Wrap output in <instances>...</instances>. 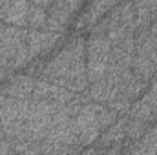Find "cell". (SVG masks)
Returning a JSON list of instances; mask_svg holds the SVG:
<instances>
[{
	"instance_id": "obj_1",
	"label": "cell",
	"mask_w": 157,
	"mask_h": 155,
	"mask_svg": "<svg viewBox=\"0 0 157 155\" xmlns=\"http://www.w3.org/2000/svg\"><path fill=\"white\" fill-rule=\"evenodd\" d=\"M39 78L59 84L73 93H84L90 86L86 71V40L75 35L44 66Z\"/></svg>"
},
{
	"instance_id": "obj_2",
	"label": "cell",
	"mask_w": 157,
	"mask_h": 155,
	"mask_svg": "<svg viewBox=\"0 0 157 155\" xmlns=\"http://www.w3.org/2000/svg\"><path fill=\"white\" fill-rule=\"evenodd\" d=\"M119 113L113 112L110 106L95 100H88L80 106L77 115L73 117V126L78 135V142L82 148L99 141L104 130H108L115 120ZM82 152V150H80Z\"/></svg>"
},
{
	"instance_id": "obj_3",
	"label": "cell",
	"mask_w": 157,
	"mask_h": 155,
	"mask_svg": "<svg viewBox=\"0 0 157 155\" xmlns=\"http://www.w3.org/2000/svg\"><path fill=\"white\" fill-rule=\"evenodd\" d=\"M28 29L6 24L0 29V66L17 71L20 68H26L33 59L28 51L26 42Z\"/></svg>"
},
{
	"instance_id": "obj_4",
	"label": "cell",
	"mask_w": 157,
	"mask_h": 155,
	"mask_svg": "<svg viewBox=\"0 0 157 155\" xmlns=\"http://www.w3.org/2000/svg\"><path fill=\"white\" fill-rule=\"evenodd\" d=\"M0 20L26 29H46L48 9L29 0H0Z\"/></svg>"
},
{
	"instance_id": "obj_5",
	"label": "cell",
	"mask_w": 157,
	"mask_h": 155,
	"mask_svg": "<svg viewBox=\"0 0 157 155\" xmlns=\"http://www.w3.org/2000/svg\"><path fill=\"white\" fill-rule=\"evenodd\" d=\"M112 64V44L102 35H93L86 39V71L90 84L106 77Z\"/></svg>"
},
{
	"instance_id": "obj_6",
	"label": "cell",
	"mask_w": 157,
	"mask_h": 155,
	"mask_svg": "<svg viewBox=\"0 0 157 155\" xmlns=\"http://www.w3.org/2000/svg\"><path fill=\"white\" fill-rule=\"evenodd\" d=\"M84 0H53L48 9V22L46 29L66 33L71 18L77 15V11L82 7Z\"/></svg>"
},
{
	"instance_id": "obj_7",
	"label": "cell",
	"mask_w": 157,
	"mask_h": 155,
	"mask_svg": "<svg viewBox=\"0 0 157 155\" xmlns=\"http://www.w3.org/2000/svg\"><path fill=\"white\" fill-rule=\"evenodd\" d=\"M64 39V33L59 31H49V29H28L26 42H28V51L31 59L35 60L37 57L51 51L60 40Z\"/></svg>"
},
{
	"instance_id": "obj_8",
	"label": "cell",
	"mask_w": 157,
	"mask_h": 155,
	"mask_svg": "<svg viewBox=\"0 0 157 155\" xmlns=\"http://www.w3.org/2000/svg\"><path fill=\"white\" fill-rule=\"evenodd\" d=\"M126 117L139 120L146 126H152L157 120V95L146 89L139 99H135L132 102Z\"/></svg>"
},
{
	"instance_id": "obj_9",
	"label": "cell",
	"mask_w": 157,
	"mask_h": 155,
	"mask_svg": "<svg viewBox=\"0 0 157 155\" xmlns=\"http://www.w3.org/2000/svg\"><path fill=\"white\" fill-rule=\"evenodd\" d=\"M119 4V0H91L90 6L84 9V13L78 17L77 20V29L78 31H88L101 20L104 18L115 6Z\"/></svg>"
},
{
	"instance_id": "obj_10",
	"label": "cell",
	"mask_w": 157,
	"mask_h": 155,
	"mask_svg": "<svg viewBox=\"0 0 157 155\" xmlns=\"http://www.w3.org/2000/svg\"><path fill=\"white\" fill-rule=\"evenodd\" d=\"M35 82H37V78L29 73L11 75L0 86V93L7 95V97H15V99H31Z\"/></svg>"
},
{
	"instance_id": "obj_11",
	"label": "cell",
	"mask_w": 157,
	"mask_h": 155,
	"mask_svg": "<svg viewBox=\"0 0 157 155\" xmlns=\"http://www.w3.org/2000/svg\"><path fill=\"white\" fill-rule=\"evenodd\" d=\"M135 31H144L157 22V0H133Z\"/></svg>"
},
{
	"instance_id": "obj_12",
	"label": "cell",
	"mask_w": 157,
	"mask_h": 155,
	"mask_svg": "<svg viewBox=\"0 0 157 155\" xmlns=\"http://www.w3.org/2000/svg\"><path fill=\"white\" fill-rule=\"evenodd\" d=\"M15 71H11V70H7V68H4V66H0V86L7 80V78L11 77Z\"/></svg>"
},
{
	"instance_id": "obj_13",
	"label": "cell",
	"mask_w": 157,
	"mask_h": 155,
	"mask_svg": "<svg viewBox=\"0 0 157 155\" xmlns=\"http://www.w3.org/2000/svg\"><path fill=\"white\" fill-rule=\"evenodd\" d=\"M31 4H35V6H40V7H44V9H49V6H51V2L53 0H29Z\"/></svg>"
},
{
	"instance_id": "obj_14",
	"label": "cell",
	"mask_w": 157,
	"mask_h": 155,
	"mask_svg": "<svg viewBox=\"0 0 157 155\" xmlns=\"http://www.w3.org/2000/svg\"><path fill=\"white\" fill-rule=\"evenodd\" d=\"M148 91H152V93H155V95H157V73L152 77L150 84H148Z\"/></svg>"
},
{
	"instance_id": "obj_15",
	"label": "cell",
	"mask_w": 157,
	"mask_h": 155,
	"mask_svg": "<svg viewBox=\"0 0 157 155\" xmlns=\"http://www.w3.org/2000/svg\"><path fill=\"white\" fill-rule=\"evenodd\" d=\"M2 26H4V22H2V20H0V29H2Z\"/></svg>"
},
{
	"instance_id": "obj_16",
	"label": "cell",
	"mask_w": 157,
	"mask_h": 155,
	"mask_svg": "<svg viewBox=\"0 0 157 155\" xmlns=\"http://www.w3.org/2000/svg\"><path fill=\"white\" fill-rule=\"evenodd\" d=\"M154 124H157V120H155V122H154Z\"/></svg>"
},
{
	"instance_id": "obj_17",
	"label": "cell",
	"mask_w": 157,
	"mask_h": 155,
	"mask_svg": "<svg viewBox=\"0 0 157 155\" xmlns=\"http://www.w3.org/2000/svg\"><path fill=\"white\" fill-rule=\"evenodd\" d=\"M119 2H122V0H119Z\"/></svg>"
}]
</instances>
